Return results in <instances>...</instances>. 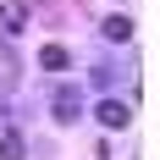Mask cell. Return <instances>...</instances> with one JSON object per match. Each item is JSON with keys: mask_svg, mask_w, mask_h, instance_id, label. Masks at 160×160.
I'll return each instance as SVG.
<instances>
[{"mask_svg": "<svg viewBox=\"0 0 160 160\" xmlns=\"http://www.w3.org/2000/svg\"><path fill=\"white\" fill-rule=\"evenodd\" d=\"M50 111H55V122H78V116H83V94L72 88V83H61L55 99H50Z\"/></svg>", "mask_w": 160, "mask_h": 160, "instance_id": "cell-1", "label": "cell"}, {"mask_svg": "<svg viewBox=\"0 0 160 160\" xmlns=\"http://www.w3.org/2000/svg\"><path fill=\"white\" fill-rule=\"evenodd\" d=\"M99 33H105L111 44H127V39H132V17H122V11H111L105 22H99Z\"/></svg>", "mask_w": 160, "mask_h": 160, "instance_id": "cell-4", "label": "cell"}, {"mask_svg": "<svg viewBox=\"0 0 160 160\" xmlns=\"http://www.w3.org/2000/svg\"><path fill=\"white\" fill-rule=\"evenodd\" d=\"M0 160H28V144H22V132H0Z\"/></svg>", "mask_w": 160, "mask_h": 160, "instance_id": "cell-6", "label": "cell"}, {"mask_svg": "<svg viewBox=\"0 0 160 160\" xmlns=\"http://www.w3.org/2000/svg\"><path fill=\"white\" fill-rule=\"evenodd\" d=\"M0 111H6V99H0Z\"/></svg>", "mask_w": 160, "mask_h": 160, "instance_id": "cell-7", "label": "cell"}, {"mask_svg": "<svg viewBox=\"0 0 160 160\" xmlns=\"http://www.w3.org/2000/svg\"><path fill=\"white\" fill-rule=\"evenodd\" d=\"M39 66H44V72H66V66H72L66 44H44V50H39Z\"/></svg>", "mask_w": 160, "mask_h": 160, "instance_id": "cell-5", "label": "cell"}, {"mask_svg": "<svg viewBox=\"0 0 160 160\" xmlns=\"http://www.w3.org/2000/svg\"><path fill=\"white\" fill-rule=\"evenodd\" d=\"M94 116H99V127H127V122H132V105H127V99H99Z\"/></svg>", "mask_w": 160, "mask_h": 160, "instance_id": "cell-2", "label": "cell"}, {"mask_svg": "<svg viewBox=\"0 0 160 160\" xmlns=\"http://www.w3.org/2000/svg\"><path fill=\"white\" fill-rule=\"evenodd\" d=\"M0 28H6V33H22V28H28V6H22V0H0Z\"/></svg>", "mask_w": 160, "mask_h": 160, "instance_id": "cell-3", "label": "cell"}]
</instances>
